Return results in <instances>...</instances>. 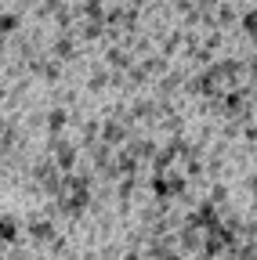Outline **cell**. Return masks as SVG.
Returning <instances> with one entry per match:
<instances>
[]
</instances>
